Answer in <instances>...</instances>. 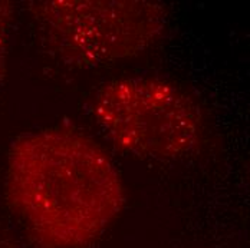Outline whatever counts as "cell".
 Wrapping results in <instances>:
<instances>
[{
	"label": "cell",
	"instance_id": "cell-1",
	"mask_svg": "<svg viewBox=\"0 0 250 248\" xmlns=\"http://www.w3.org/2000/svg\"><path fill=\"white\" fill-rule=\"evenodd\" d=\"M6 201L39 248H86L125 205L123 178L100 145L74 129L49 128L10 145Z\"/></svg>",
	"mask_w": 250,
	"mask_h": 248
},
{
	"label": "cell",
	"instance_id": "cell-2",
	"mask_svg": "<svg viewBox=\"0 0 250 248\" xmlns=\"http://www.w3.org/2000/svg\"><path fill=\"white\" fill-rule=\"evenodd\" d=\"M27 10L45 49L78 69L137 56L170 25L168 7L151 0H38Z\"/></svg>",
	"mask_w": 250,
	"mask_h": 248
},
{
	"label": "cell",
	"instance_id": "cell-3",
	"mask_svg": "<svg viewBox=\"0 0 250 248\" xmlns=\"http://www.w3.org/2000/svg\"><path fill=\"white\" fill-rule=\"evenodd\" d=\"M95 122L124 153L171 161L200 145V105L177 83L160 77H121L101 85L91 102Z\"/></svg>",
	"mask_w": 250,
	"mask_h": 248
},
{
	"label": "cell",
	"instance_id": "cell-4",
	"mask_svg": "<svg viewBox=\"0 0 250 248\" xmlns=\"http://www.w3.org/2000/svg\"><path fill=\"white\" fill-rule=\"evenodd\" d=\"M15 19V3L10 0H0V85L7 77L9 39Z\"/></svg>",
	"mask_w": 250,
	"mask_h": 248
},
{
	"label": "cell",
	"instance_id": "cell-5",
	"mask_svg": "<svg viewBox=\"0 0 250 248\" xmlns=\"http://www.w3.org/2000/svg\"><path fill=\"white\" fill-rule=\"evenodd\" d=\"M3 248H16L15 246H12V244H7V246H4Z\"/></svg>",
	"mask_w": 250,
	"mask_h": 248
}]
</instances>
